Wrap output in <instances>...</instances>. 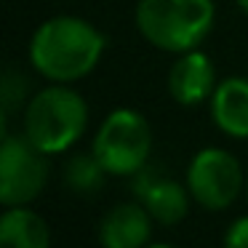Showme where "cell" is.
Returning a JSON list of instances; mask_svg holds the SVG:
<instances>
[{"label":"cell","mask_w":248,"mask_h":248,"mask_svg":"<svg viewBox=\"0 0 248 248\" xmlns=\"http://www.w3.org/2000/svg\"><path fill=\"white\" fill-rule=\"evenodd\" d=\"M107 51V35L88 19L56 14L30 35L27 56L32 70L48 83H80L99 67Z\"/></svg>","instance_id":"1"},{"label":"cell","mask_w":248,"mask_h":248,"mask_svg":"<svg viewBox=\"0 0 248 248\" xmlns=\"http://www.w3.org/2000/svg\"><path fill=\"white\" fill-rule=\"evenodd\" d=\"M88 128V104L70 83H48L27 99L22 134L43 155H62L83 139Z\"/></svg>","instance_id":"2"},{"label":"cell","mask_w":248,"mask_h":248,"mask_svg":"<svg viewBox=\"0 0 248 248\" xmlns=\"http://www.w3.org/2000/svg\"><path fill=\"white\" fill-rule=\"evenodd\" d=\"M134 22L150 46L166 54L200 48L216 24L214 0H136Z\"/></svg>","instance_id":"3"},{"label":"cell","mask_w":248,"mask_h":248,"mask_svg":"<svg viewBox=\"0 0 248 248\" xmlns=\"http://www.w3.org/2000/svg\"><path fill=\"white\" fill-rule=\"evenodd\" d=\"M109 176H134L147 168L152 155V125L139 109L118 107L102 120L91 141Z\"/></svg>","instance_id":"4"},{"label":"cell","mask_w":248,"mask_h":248,"mask_svg":"<svg viewBox=\"0 0 248 248\" xmlns=\"http://www.w3.org/2000/svg\"><path fill=\"white\" fill-rule=\"evenodd\" d=\"M246 173L237 160L224 147H203L192 155L184 173L187 189L195 205L203 211H227L235 205L240 192H246Z\"/></svg>","instance_id":"5"},{"label":"cell","mask_w":248,"mask_h":248,"mask_svg":"<svg viewBox=\"0 0 248 248\" xmlns=\"http://www.w3.org/2000/svg\"><path fill=\"white\" fill-rule=\"evenodd\" d=\"M48 155L38 150L24 134H8L3 128L0 144V203L30 205L46 189Z\"/></svg>","instance_id":"6"},{"label":"cell","mask_w":248,"mask_h":248,"mask_svg":"<svg viewBox=\"0 0 248 248\" xmlns=\"http://www.w3.org/2000/svg\"><path fill=\"white\" fill-rule=\"evenodd\" d=\"M131 179H134L136 200L144 203V208L150 211L155 224L173 227V224L187 219L189 203H195L189 189H187V182L168 179V176H163V173L152 171V168H141V171L134 173Z\"/></svg>","instance_id":"7"},{"label":"cell","mask_w":248,"mask_h":248,"mask_svg":"<svg viewBox=\"0 0 248 248\" xmlns=\"http://www.w3.org/2000/svg\"><path fill=\"white\" fill-rule=\"evenodd\" d=\"M168 93L179 107H200L208 104L214 96L219 78H216V67L211 56L200 48L176 54L171 70H168Z\"/></svg>","instance_id":"8"},{"label":"cell","mask_w":248,"mask_h":248,"mask_svg":"<svg viewBox=\"0 0 248 248\" xmlns=\"http://www.w3.org/2000/svg\"><path fill=\"white\" fill-rule=\"evenodd\" d=\"M155 232V219L144 203L131 200V203H118L102 216L96 237L104 248H144L152 243Z\"/></svg>","instance_id":"9"},{"label":"cell","mask_w":248,"mask_h":248,"mask_svg":"<svg viewBox=\"0 0 248 248\" xmlns=\"http://www.w3.org/2000/svg\"><path fill=\"white\" fill-rule=\"evenodd\" d=\"M214 125L230 139H248V78H221L208 102Z\"/></svg>","instance_id":"10"},{"label":"cell","mask_w":248,"mask_h":248,"mask_svg":"<svg viewBox=\"0 0 248 248\" xmlns=\"http://www.w3.org/2000/svg\"><path fill=\"white\" fill-rule=\"evenodd\" d=\"M0 243L8 248H48L51 227L30 205H6L0 214Z\"/></svg>","instance_id":"11"},{"label":"cell","mask_w":248,"mask_h":248,"mask_svg":"<svg viewBox=\"0 0 248 248\" xmlns=\"http://www.w3.org/2000/svg\"><path fill=\"white\" fill-rule=\"evenodd\" d=\"M107 176H109L107 168L99 163V157L93 155L91 150L72 155L70 160H67V166H64V184H67V189L75 192V195L99 192Z\"/></svg>","instance_id":"12"},{"label":"cell","mask_w":248,"mask_h":248,"mask_svg":"<svg viewBox=\"0 0 248 248\" xmlns=\"http://www.w3.org/2000/svg\"><path fill=\"white\" fill-rule=\"evenodd\" d=\"M22 104H27V99H24V80L22 75H16V72H6V78H3V112H11V109L22 107Z\"/></svg>","instance_id":"13"},{"label":"cell","mask_w":248,"mask_h":248,"mask_svg":"<svg viewBox=\"0 0 248 248\" xmlns=\"http://www.w3.org/2000/svg\"><path fill=\"white\" fill-rule=\"evenodd\" d=\"M224 246L227 248H248V214L230 221V227L224 232Z\"/></svg>","instance_id":"14"},{"label":"cell","mask_w":248,"mask_h":248,"mask_svg":"<svg viewBox=\"0 0 248 248\" xmlns=\"http://www.w3.org/2000/svg\"><path fill=\"white\" fill-rule=\"evenodd\" d=\"M235 6H237V8H240V11L248 16V0H235Z\"/></svg>","instance_id":"15"},{"label":"cell","mask_w":248,"mask_h":248,"mask_svg":"<svg viewBox=\"0 0 248 248\" xmlns=\"http://www.w3.org/2000/svg\"><path fill=\"white\" fill-rule=\"evenodd\" d=\"M246 198H248V179H246Z\"/></svg>","instance_id":"16"}]
</instances>
